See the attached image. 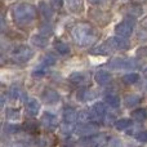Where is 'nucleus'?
Instances as JSON below:
<instances>
[{"mask_svg":"<svg viewBox=\"0 0 147 147\" xmlns=\"http://www.w3.org/2000/svg\"><path fill=\"white\" fill-rule=\"evenodd\" d=\"M72 39L79 47L81 48H86V47H92L97 41V32L88 23H79L71 31Z\"/></svg>","mask_w":147,"mask_h":147,"instance_id":"1","label":"nucleus"},{"mask_svg":"<svg viewBox=\"0 0 147 147\" xmlns=\"http://www.w3.org/2000/svg\"><path fill=\"white\" fill-rule=\"evenodd\" d=\"M36 18V9L31 4H17L13 8V20L17 25L25 26Z\"/></svg>","mask_w":147,"mask_h":147,"instance_id":"2","label":"nucleus"},{"mask_svg":"<svg viewBox=\"0 0 147 147\" xmlns=\"http://www.w3.org/2000/svg\"><path fill=\"white\" fill-rule=\"evenodd\" d=\"M109 65L111 69H138L141 63L134 58H121V57H115L109 61Z\"/></svg>","mask_w":147,"mask_h":147,"instance_id":"3","label":"nucleus"},{"mask_svg":"<svg viewBox=\"0 0 147 147\" xmlns=\"http://www.w3.org/2000/svg\"><path fill=\"white\" fill-rule=\"evenodd\" d=\"M136 25V20L132 17H127L119 22L115 27V32H116L117 36H121V38H129L133 34V28H134Z\"/></svg>","mask_w":147,"mask_h":147,"instance_id":"4","label":"nucleus"},{"mask_svg":"<svg viewBox=\"0 0 147 147\" xmlns=\"http://www.w3.org/2000/svg\"><path fill=\"white\" fill-rule=\"evenodd\" d=\"M32 54H34V52L31 51L30 47H27V45H18V47H16V48L12 51L10 57H12L13 61L18 62V63H25V62H27L28 59L32 57Z\"/></svg>","mask_w":147,"mask_h":147,"instance_id":"5","label":"nucleus"},{"mask_svg":"<svg viewBox=\"0 0 147 147\" xmlns=\"http://www.w3.org/2000/svg\"><path fill=\"white\" fill-rule=\"evenodd\" d=\"M106 43H107V45H109L110 48L119 49V51L128 49L130 47V43L128 41V39L127 38H121V36H114V38H110Z\"/></svg>","mask_w":147,"mask_h":147,"instance_id":"6","label":"nucleus"},{"mask_svg":"<svg viewBox=\"0 0 147 147\" xmlns=\"http://www.w3.org/2000/svg\"><path fill=\"white\" fill-rule=\"evenodd\" d=\"M90 112H92V120H103L107 114V110L103 103L97 102V103L93 105Z\"/></svg>","mask_w":147,"mask_h":147,"instance_id":"7","label":"nucleus"},{"mask_svg":"<svg viewBox=\"0 0 147 147\" xmlns=\"http://www.w3.org/2000/svg\"><path fill=\"white\" fill-rule=\"evenodd\" d=\"M41 101L47 105H54L59 101V94L57 93L54 89L48 88L43 92V94H41Z\"/></svg>","mask_w":147,"mask_h":147,"instance_id":"8","label":"nucleus"},{"mask_svg":"<svg viewBox=\"0 0 147 147\" xmlns=\"http://www.w3.org/2000/svg\"><path fill=\"white\" fill-rule=\"evenodd\" d=\"M41 124H43L47 129L53 130V128H56L57 124H58V120H57L56 115L51 114V112H44V114L41 115Z\"/></svg>","mask_w":147,"mask_h":147,"instance_id":"9","label":"nucleus"},{"mask_svg":"<svg viewBox=\"0 0 147 147\" xmlns=\"http://www.w3.org/2000/svg\"><path fill=\"white\" fill-rule=\"evenodd\" d=\"M98 129L97 124H92V123H84L81 127L76 128V132L80 136H92L93 133H96V130Z\"/></svg>","mask_w":147,"mask_h":147,"instance_id":"10","label":"nucleus"},{"mask_svg":"<svg viewBox=\"0 0 147 147\" xmlns=\"http://www.w3.org/2000/svg\"><path fill=\"white\" fill-rule=\"evenodd\" d=\"M94 80L99 84V85H107L111 81V74L106 70H99L94 75Z\"/></svg>","mask_w":147,"mask_h":147,"instance_id":"11","label":"nucleus"},{"mask_svg":"<svg viewBox=\"0 0 147 147\" xmlns=\"http://www.w3.org/2000/svg\"><path fill=\"white\" fill-rule=\"evenodd\" d=\"M96 96H97L96 92H93L89 88H81V89H79L78 93H76V98H78L79 101H89V99L94 98Z\"/></svg>","mask_w":147,"mask_h":147,"instance_id":"12","label":"nucleus"},{"mask_svg":"<svg viewBox=\"0 0 147 147\" xmlns=\"http://www.w3.org/2000/svg\"><path fill=\"white\" fill-rule=\"evenodd\" d=\"M39 109H40V105L39 102L36 101L35 98H28L26 101V112L31 116H35L36 114L39 112Z\"/></svg>","mask_w":147,"mask_h":147,"instance_id":"13","label":"nucleus"},{"mask_svg":"<svg viewBox=\"0 0 147 147\" xmlns=\"http://www.w3.org/2000/svg\"><path fill=\"white\" fill-rule=\"evenodd\" d=\"M78 115L79 114L72 109V107H65L62 116H63V121L65 123H72L74 124V123L78 120Z\"/></svg>","mask_w":147,"mask_h":147,"instance_id":"14","label":"nucleus"},{"mask_svg":"<svg viewBox=\"0 0 147 147\" xmlns=\"http://www.w3.org/2000/svg\"><path fill=\"white\" fill-rule=\"evenodd\" d=\"M67 7L72 13H80L84 9L83 0H67Z\"/></svg>","mask_w":147,"mask_h":147,"instance_id":"15","label":"nucleus"},{"mask_svg":"<svg viewBox=\"0 0 147 147\" xmlns=\"http://www.w3.org/2000/svg\"><path fill=\"white\" fill-rule=\"evenodd\" d=\"M9 97L13 99H23V101H25V98H27L26 93L18 86H12L9 89Z\"/></svg>","mask_w":147,"mask_h":147,"instance_id":"16","label":"nucleus"},{"mask_svg":"<svg viewBox=\"0 0 147 147\" xmlns=\"http://www.w3.org/2000/svg\"><path fill=\"white\" fill-rule=\"evenodd\" d=\"M140 102H141V98H140V96H137V94H129V96H127L124 98V105L127 107H129V109L137 106Z\"/></svg>","mask_w":147,"mask_h":147,"instance_id":"17","label":"nucleus"},{"mask_svg":"<svg viewBox=\"0 0 147 147\" xmlns=\"http://www.w3.org/2000/svg\"><path fill=\"white\" fill-rule=\"evenodd\" d=\"M56 138L52 137V136H41L38 140V146L40 147H51L54 146V142H56Z\"/></svg>","mask_w":147,"mask_h":147,"instance_id":"18","label":"nucleus"},{"mask_svg":"<svg viewBox=\"0 0 147 147\" xmlns=\"http://www.w3.org/2000/svg\"><path fill=\"white\" fill-rule=\"evenodd\" d=\"M31 44L35 47H38V48H43V47H45L47 44H48V39L45 38V36H40V35H35L31 38Z\"/></svg>","mask_w":147,"mask_h":147,"instance_id":"19","label":"nucleus"},{"mask_svg":"<svg viewBox=\"0 0 147 147\" xmlns=\"http://www.w3.org/2000/svg\"><path fill=\"white\" fill-rule=\"evenodd\" d=\"M105 101H106V103L109 105V106L114 107V109L120 106V98L116 94H107V96L105 97Z\"/></svg>","mask_w":147,"mask_h":147,"instance_id":"20","label":"nucleus"},{"mask_svg":"<svg viewBox=\"0 0 147 147\" xmlns=\"http://www.w3.org/2000/svg\"><path fill=\"white\" fill-rule=\"evenodd\" d=\"M132 117L136 120V121H145L147 119V112L145 109H136L134 111L132 112Z\"/></svg>","mask_w":147,"mask_h":147,"instance_id":"21","label":"nucleus"},{"mask_svg":"<svg viewBox=\"0 0 147 147\" xmlns=\"http://www.w3.org/2000/svg\"><path fill=\"white\" fill-rule=\"evenodd\" d=\"M69 80L71 81L72 84H75V85H81V84L85 81V75L81 72H72L71 75H70Z\"/></svg>","mask_w":147,"mask_h":147,"instance_id":"22","label":"nucleus"},{"mask_svg":"<svg viewBox=\"0 0 147 147\" xmlns=\"http://www.w3.org/2000/svg\"><path fill=\"white\" fill-rule=\"evenodd\" d=\"M132 124H133L132 120L124 117V119H119L116 123H115V128H116L117 130H125L129 127H132Z\"/></svg>","mask_w":147,"mask_h":147,"instance_id":"23","label":"nucleus"},{"mask_svg":"<svg viewBox=\"0 0 147 147\" xmlns=\"http://www.w3.org/2000/svg\"><path fill=\"white\" fill-rule=\"evenodd\" d=\"M54 47H56L57 52H58L59 54H62V56H65V54H69V53H70V47L67 45L66 43H63V41L57 40L56 43H54Z\"/></svg>","mask_w":147,"mask_h":147,"instance_id":"24","label":"nucleus"},{"mask_svg":"<svg viewBox=\"0 0 147 147\" xmlns=\"http://www.w3.org/2000/svg\"><path fill=\"white\" fill-rule=\"evenodd\" d=\"M22 128L25 130H28V132H36V130L39 129V123L36 121L35 119H30V120H27V121H25Z\"/></svg>","mask_w":147,"mask_h":147,"instance_id":"25","label":"nucleus"},{"mask_svg":"<svg viewBox=\"0 0 147 147\" xmlns=\"http://www.w3.org/2000/svg\"><path fill=\"white\" fill-rule=\"evenodd\" d=\"M138 80H140V75L134 74V72L127 74V75L123 76V81H124L125 84H134V83H137Z\"/></svg>","mask_w":147,"mask_h":147,"instance_id":"26","label":"nucleus"},{"mask_svg":"<svg viewBox=\"0 0 147 147\" xmlns=\"http://www.w3.org/2000/svg\"><path fill=\"white\" fill-rule=\"evenodd\" d=\"M78 120L79 121H83L84 123H89L92 120V112L88 111V110H84V111H80L78 115Z\"/></svg>","mask_w":147,"mask_h":147,"instance_id":"27","label":"nucleus"},{"mask_svg":"<svg viewBox=\"0 0 147 147\" xmlns=\"http://www.w3.org/2000/svg\"><path fill=\"white\" fill-rule=\"evenodd\" d=\"M110 47L107 45V43L105 44V45H99V47H96V48H93L90 51L92 54H107L110 52Z\"/></svg>","mask_w":147,"mask_h":147,"instance_id":"28","label":"nucleus"},{"mask_svg":"<svg viewBox=\"0 0 147 147\" xmlns=\"http://www.w3.org/2000/svg\"><path fill=\"white\" fill-rule=\"evenodd\" d=\"M40 12H41V14L44 16L45 20H49V18H51V16H52L51 9H49V7L45 4V3H40Z\"/></svg>","mask_w":147,"mask_h":147,"instance_id":"29","label":"nucleus"},{"mask_svg":"<svg viewBox=\"0 0 147 147\" xmlns=\"http://www.w3.org/2000/svg\"><path fill=\"white\" fill-rule=\"evenodd\" d=\"M43 63L45 65V66H52V65L56 63V57H54L52 53L45 54L44 58H43Z\"/></svg>","mask_w":147,"mask_h":147,"instance_id":"30","label":"nucleus"},{"mask_svg":"<svg viewBox=\"0 0 147 147\" xmlns=\"http://www.w3.org/2000/svg\"><path fill=\"white\" fill-rule=\"evenodd\" d=\"M4 128H5V132L10 133V134H13V133H17V132H20V129H22V127H20V125H16V124H7Z\"/></svg>","mask_w":147,"mask_h":147,"instance_id":"31","label":"nucleus"},{"mask_svg":"<svg viewBox=\"0 0 147 147\" xmlns=\"http://www.w3.org/2000/svg\"><path fill=\"white\" fill-rule=\"evenodd\" d=\"M74 129H75V127H74L72 123H65L63 125H62V132L66 133V134H70V133L74 132Z\"/></svg>","mask_w":147,"mask_h":147,"instance_id":"32","label":"nucleus"},{"mask_svg":"<svg viewBox=\"0 0 147 147\" xmlns=\"http://www.w3.org/2000/svg\"><path fill=\"white\" fill-rule=\"evenodd\" d=\"M136 138H137L140 142H145L147 143V130H143V132H140L137 136H136Z\"/></svg>","mask_w":147,"mask_h":147,"instance_id":"33","label":"nucleus"},{"mask_svg":"<svg viewBox=\"0 0 147 147\" xmlns=\"http://www.w3.org/2000/svg\"><path fill=\"white\" fill-rule=\"evenodd\" d=\"M51 5L54 9H59L63 5V0H51Z\"/></svg>","mask_w":147,"mask_h":147,"instance_id":"34","label":"nucleus"},{"mask_svg":"<svg viewBox=\"0 0 147 147\" xmlns=\"http://www.w3.org/2000/svg\"><path fill=\"white\" fill-rule=\"evenodd\" d=\"M61 147H75V142H74L71 138H67V140H65L62 142Z\"/></svg>","mask_w":147,"mask_h":147,"instance_id":"35","label":"nucleus"},{"mask_svg":"<svg viewBox=\"0 0 147 147\" xmlns=\"http://www.w3.org/2000/svg\"><path fill=\"white\" fill-rule=\"evenodd\" d=\"M137 56L138 57H147V47H142L137 51Z\"/></svg>","mask_w":147,"mask_h":147,"instance_id":"36","label":"nucleus"},{"mask_svg":"<svg viewBox=\"0 0 147 147\" xmlns=\"http://www.w3.org/2000/svg\"><path fill=\"white\" fill-rule=\"evenodd\" d=\"M44 72H45V70H44V67H39V69H36L35 71H34V76H36V78H39V76L44 75Z\"/></svg>","mask_w":147,"mask_h":147,"instance_id":"37","label":"nucleus"},{"mask_svg":"<svg viewBox=\"0 0 147 147\" xmlns=\"http://www.w3.org/2000/svg\"><path fill=\"white\" fill-rule=\"evenodd\" d=\"M7 115H8V117H10V119H13V117H17V116H18V111H13V110L10 109V110H8Z\"/></svg>","mask_w":147,"mask_h":147,"instance_id":"38","label":"nucleus"},{"mask_svg":"<svg viewBox=\"0 0 147 147\" xmlns=\"http://www.w3.org/2000/svg\"><path fill=\"white\" fill-rule=\"evenodd\" d=\"M134 4H145V3H147V0H132Z\"/></svg>","mask_w":147,"mask_h":147,"instance_id":"39","label":"nucleus"},{"mask_svg":"<svg viewBox=\"0 0 147 147\" xmlns=\"http://www.w3.org/2000/svg\"><path fill=\"white\" fill-rule=\"evenodd\" d=\"M102 1L103 0H89V3H92V4H101Z\"/></svg>","mask_w":147,"mask_h":147,"instance_id":"40","label":"nucleus"}]
</instances>
